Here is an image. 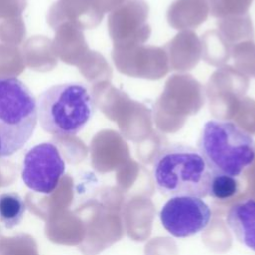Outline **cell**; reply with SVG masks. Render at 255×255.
I'll use <instances>...</instances> for the list:
<instances>
[{"label": "cell", "mask_w": 255, "mask_h": 255, "mask_svg": "<svg viewBox=\"0 0 255 255\" xmlns=\"http://www.w3.org/2000/svg\"><path fill=\"white\" fill-rule=\"evenodd\" d=\"M212 171L200 152L182 143L162 147L152 164V177L156 188L168 196L208 195Z\"/></svg>", "instance_id": "obj_1"}, {"label": "cell", "mask_w": 255, "mask_h": 255, "mask_svg": "<svg viewBox=\"0 0 255 255\" xmlns=\"http://www.w3.org/2000/svg\"><path fill=\"white\" fill-rule=\"evenodd\" d=\"M197 147L214 173L237 177L255 160L253 137L231 121H207L198 137Z\"/></svg>", "instance_id": "obj_2"}, {"label": "cell", "mask_w": 255, "mask_h": 255, "mask_svg": "<svg viewBox=\"0 0 255 255\" xmlns=\"http://www.w3.org/2000/svg\"><path fill=\"white\" fill-rule=\"evenodd\" d=\"M93 97L82 83L69 82L49 87L37 100L38 121L48 133L71 136L80 132L93 117Z\"/></svg>", "instance_id": "obj_3"}, {"label": "cell", "mask_w": 255, "mask_h": 255, "mask_svg": "<svg viewBox=\"0 0 255 255\" xmlns=\"http://www.w3.org/2000/svg\"><path fill=\"white\" fill-rule=\"evenodd\" d=\"M37 122V100L29 88L17 78L0 77V158L23 148Z\"/></svg>", "instance_id": "obj_4"}, {"label": "cell", "mask_w": 255, "mask_h": 255, "mask_svg": "<svg viewBox=\"0 0 255 255\" xmlns=\"http://www.w3.org/2000/svg\"><path fill=\"white\" fill-rule=\"evenodd\" d=\"M65 169L66 164L58 147L52 142H42L26 152L21 175L31 190L50 194L58 187Z\"/></svg>", "instance_id": "obj_5"}, {"label": "cell", "mask_w": 255, "mask_h": 255, "mask_svg": "<svg viewBox=\"0 0 255 255\" xmlns=\"http://www.w3.org/2000/svg\"><path fill=\"white\" fill-rule=\"evenodd\" d=\"M159 218L165 230L184 238L203 231L211 220L208 204L195 196H172L161 207Z\"/></svg>", "instance_id": "obj_6"}, {"label": "cell", "mask_w": 255, "mask_h": 255, "mask_svg": "<svg viewBox=\"0 0 255 255\" xmlns=\"http://www.w3.org/2000/svg\"><path fill=\"white\" fill-rule=\"evenodd\" d=\"M226 224L241 244L255 251L254 198H247L233 204L227 212Z\"/></svg>", "instance_id": "obj_7"}, {"label": "cell", "mask_w": 255, "mask_h": 255, "mask_svg": "<svg viewBox=\"0 0 255 255\" xmlns=\"http://www.w3.org/2000/svg\"><path fill=\"white\" fill-rule=\"evenodd\" d=\"M26 210L23 198L16 192L0 194V220L6 228L17 226Z\"/></svg>", "instance_id": "obj_8"}, {"label": "cell", "mask_w": 255, "mask_h": 255, "mask_svg": "<svg viewBox=\"0 0 255 255\" xmlns=\"http://www.w3.org/2000/svg\"><path fill=\"white\" fill-rule=\"evenodd\" d=\"M239 189L240 185L236 177L212 172L208 186V195L212 198L227 200L234 197Z\"/></svg>", "instance_id": "obj_9"}]
</instances>
